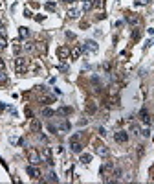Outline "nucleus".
<instances>
[{"mask_svg":"<svg viewBox=\"0 0 154 184\" xmlns=\"http://www.w3.org/2000/svg\"><path fill=\"white\" fill-rule=\"evenodd\" d=\"M30 68H31V61L30 59H26V57H17L15 59V70H17V74L24 76L26 72H30Z\"/></svg>","mask_w":154,"mask_h":184,"instance_id":"f257e3e1","label":"nucleus"},{"mask_svg":"<svg viewBox=\"0 0 154 184\" xmlns=\"http://www.w3.org/2000/svg\"><path fill=\"white\" fill-rule=\"evenodd\" d=\"M26 155H28V160H30L33 166H39L40 162H42V156H40V153H39L35 147H30V149L26 151Z\"/></svg>","mask_w":154,"mask_h":184,"instance_id":"f03ea898","label":"nucleus"},{"mask_svg":"<svg viewBox=\"0 0 154 184\" xmlns=\"http://www.w3.org/2000/svg\"><path fill=\"white\" fill-rule=\"evenodd\" d=\"M70 149H72L73 153H81L83 151V144H81V136L79 134H73L72 138H70Z\"/></svg>","mask_w":154,"mask_h":184,"instance_id":"7ed1b4c3","label":"nucleus"},{"mask_svg":"<svg viewBox=\"0 0 154 184\" xmlns=\"http://www.w3.org/2000/svg\"><path fill=\"white\" fill-rule=\"evenodd\" d=\"M112 171H114V164L112 162H107V164H103L101 169H99V173L105 180H108V177H112Z\"/></svg>","mask_w":154,"mask_h":184,"instance_id":"20e7f679","label":"nucleus"},{"mask_svg":"<svg viewBox=\"0 0 154 184\" xmlns=\"http://www.w3.org/2000/svg\"><path fill=\"white\" fill-rule=\"evenodd\" d=\"M94 149H95V153L101 155V156H108V153H110L108 147L105 146V144H101V142H97V140L94 142Z\"/></svg>","mask_w":154,"mask_h":184,"instance_id":"39448f33","label":"nucleus"},{"mask_svg":"<svg viewBox=\"0 0 154 184\" xmlns=\"http://www.w3.org/2000/svg\"><path fill=\"white\" fill-rule=\"evenodd\" d=\"M114 140L117 142V144H127L129 142V133L127 131H117L114 134Z\"/></svg>","mask_w":154,"mask_h":184,"instance_id":"423d86ee","label":"nucleus"},{"mask_svg":"<svg viewBox=\"0 0 154 184\" xmlns=\"http://www.w3.org/2000/svg\"><path fill=\"white\" fill-rule=\"evenodd\" d=\"M40 156H42V158H44V162H46V164H53V158H52V149L50 147H42V153H40Z\"/></svg>","mask_w":154,"mask_h":184,"instance_id":"0eeeda50","label":"nucleus"},{"mask_svg":"<svg viewBox=\"0 0 154 184\" xmlns=\"http://www.w3.org/2000/svg\"><path fill=\"white\" fill-rule=\"evenodd\" d=\"M26 171H28V175H30L31 179H39V177H40V169H39L37 166H33V164H31V166H28V168H26Z\"/></svg>","mask_w":154,"mask_h":184,"instance_id":"6e6552de","label":"nucleus"},{"mask_svg":"<svg viewBox=\"0 0 154 184\" xmlns=\"http://www.w3.org/2000/svg\"><path fill=\"white\" fill-rule=\"evenodd\" d=\"M57 57L59 59H68L70 57V48L68 46H59L57 48Z\"/></svg>","mask_w":154,"mask_h":184,"instance_id":"1a4fd4ad","label":"nucleus"},{"mask_svg":"<svg viewBox=\"0 0 154 184\" xmlns=\"http://www.w3.org/2000/svg\"><path fill=\"white\" fill-rule=\"evenodd\" d=\"M125 20H127L129 24H139V17L136 15V13H127V15H125Z\"/></svg>","mask_w":154,"mask_h":184,"instance_id":"9d476101","label":"nucleus"},{"mask_svg":"<svg viewBox=\"0 0 154 184\" xmlns=\"http://www.w3.org/2000/svg\"><path fill=\"white\" fill-rule=\"evenodd\" d=\"M81 52H83V48L81 46H73L72 50H70V59L72 61H75V59H79V55H81Z\"/></svg>","mask_w":154,"mask_h":184,"instance_id":"9b49d317","label":"nucleus"},{"mask_svg":"<svg viewBox=\"0 0 154 184\" xmlns=\"http://www.w3.org/2000/svg\"><path fill=\"white\" fill-rule=\"evenodd\" d=\"M139 120H141L143 124H147V125H149V124H150V114H149V111L141 109V111H139Z\"/></svg>","mask_w":154,"mask_h":184,"instance_id":"f8f14e48","label":"nucleus"},{"mask_svg":"<svg viewBox=\"0 0 154 184\" xmlns=\"http://www.w3.org/2000/svg\"><path fill=\"white\" fill-rule=\"evenodd\" d=\"M40 127H42V125H40V121L39 120H31V133H40Z\"/></svg>","mask_w":154,"mask_h":184,"instance_id":"ddd939ff","label":"nucleus"},{"mask_svg":"<svg viewBox=\"0 0 154 184\" xmlns=\"http://www.w3.org/2000/svg\"><path fill=\"white\" fill-rule=\"evenodd\" d=\"M35 50H37V52H40V53L44 55V53H46V50H48V46H46V43H35Z\"/></svg>","mask_w":154,"mask_h":184,"instance_id":"4468645a","label":"nucleus"},{"mask_svg":"<svg viewBox=\"0 0 154 184\" xmlns=\"http://www.w3.org/2000/svg\"><path fill=\"white\" fill-rule=\"evenodd\" d=\"M86 111L90 114H94L97 111V103H95V101H86Z\"/></svg>","mask_w":154,"mask_h":184,"instance_id":"2eb2a0df","label":"nucleus"},{"mask_svg":"<svg viewBox=\"0 0 154 184\" xmlns=\"http://www.w3.org/2000/svg\"><path fill=\"white\" fill-rule=\"evenodd\" d=\"M55 114H61V116H68V114H72V107H61Z\"/></svg>","mask_w":154,"mask_h":184,"instance_id":"dca6fc26","label":"nucleus"},{"mask_svg":"<svg viewBox=\"0 0 154 184\" xmlns=\"http://www.w3.org/2000/svg\"><path fill=\"white\" fill-rule=\"evenodd\" d=\"M85 44H86V46H85V50H90V52H95V50H97V44L94 43V40H86Z\"/></svg>","mask_w":154,"mask_h":184,"instance_id":"f3484780","label":"nucleus"},{"mask_svg":"<svg viewBox=\"0 0 154 184\" xmlns=\"http://www.w3.org/2000/svg\"><path fill=\"white\" fill-rule=\"evenodd\" d=\"M92 160V155H88V153H85V155H81V162L83 164H88V162Z\"/></svg>","mask_w":154,"mask_h":184,"instance_id":"a211bd4d","label":"nucleus"},{"mask_svg":"<svg viewBox=\"0 0 154 184\" xmlns=\"http://www.w3.org/2000/svg\"><path fill=\"white\" fill-rule=\"evenodd\" d=\"M66 15H68L70 18H77V17H79V9H70Z\"/></svg>","mask_w":154,"mask_h":184,"instance_id":"6ab92c4d","label":"nucleus"},{"mask_svg":"<svg viewBox=\"0 0 154 184\" xmlns=\"http://www.w3.org/2000/svg\"><path fill=\"white\" fill-rule=\"evenodd\" d=\"M46 180H48V182H57V180H59V179H57V175H55V173H53V171H52V173H50V175H48V179H46Z\"/></svg>","mask_w":154,"mask_h":184,"instance_id":"aec40b11","label":"nucleus"},{"mask_svg":"<svg viewBox=\"0 0 154 184\" xmlns=\"http://www.w3.org/2000/svg\"><path fill=\"white\" fill-rule=\"evenodd\" d=\"M130 131H132V134H141V131H139V127H138L136 124L130 125Z\"/></svg>","mask_w":154,"mask_h":184,"instance_id":"412c9836","label":"nucleus"},{"mask_svg":"<svg viewBox=\"0 0 154 184\" xmlns=\"http://www.w3.org/2000/svg\"><path fill=\"white\" fill-rule=\"evenodd\" d=\"M55 111H52V109H42V116H53Z\"/></svg>","mask_w":154,"mask_h":184,"instance_id":"4be33fe9","label":"nucleus"},{"mask_svg":"<svg viewBox=\"0 0 154 184\" xmlns=\"http://www.w3.org/2000/svg\"><path fill=\"white\" fill-rule=\"evenodd\" d=\"M18 30H20V31H18L20 37H28V35H30V30H28V28H18Z\"/></svg>","mask_w":154,"mask_h":184,"instance_id":"5701e85b","label":"nucleus"},{"mask_svg":"<svg viewBox=\"0 0 154 184\" xmlns=\"http://www.w3.org/2000/svg\"><path fill=\"white\" fill-rule=\"evenodd\" d=\"M143 155H145V146H138V156L141 158Z\"/></svg>","mask_w":154,"mask_h":184,"instance_id":"b1692460","label":"nucleus"},{"mask_svg":"<svg viewBox=\"0 0 154 184\" xmlns=\"http://www.w3.org/2000/svg\"><path fill=\"white\" fill-rule=\"evenodd\" d=\"M24 48H26L28 52H31V50H35V43H26V44H24Z\"/></svg>","mask_w":154,"mask_h":184,"instance_id":"393cba45","label":"nucleus"},{"mask_svg":"<svg viewBox=\"0 0 154 184\" xmlns=\"http://www.w3.org/2000/svg\"><path fill=\"white\" fill-rule=\"evenodd\" d=\"M6 46H8V43H6V39H4V37H0V50H4Z\"/></svg>","mask_w":154,"mask_h":184,"instance_id":"a878e982","label":"nucleus"},{"mask_svg":"<svg viewBox=\"0 0 154 184\" xmlns=\"http://www.w3.org/2000/svg\"><path fill=\"white\" fill-rule=\"evenodd\" d=\"M0 70H2V72L6 70V61H4L2 57H0Z\"/></svg>","mask_w":154,"mask_h":184,"instance_id":"bb28decb","label":"nucleus"},{"mask_svg":"<svg viewBox=\"0 0 154 184\" xmlns=\"http://www.w3.org/2000/svg\"><path fill=\"white\" fill-rule=\"evenodd\" d=\"M132 39H134V40L139 39V30H134V33H132Z\"/></svg>","mask_w":154,"mask_h":184,"instance_id":"cd10ccee","label":"nucleus"},{"mask_svg":"<svg viewBox=\"0 0 154 184\" xmlns=\"http://www.w3.org/2000/svg\"><path fill=\"white\" fill-rule=\"evenodd\" d=\"M24 112H26V116H28V118H33V112H31V109H28V107H26V111H24Z\"/></svg>","mask_w":154,"mask_h":184,"instance_id":"c85d7f7f","label":"nucleus"},{"mask_svg":"<svg viewBox=\"0 0 154 184\" xmlns=\"http://www.w3.org/2000/svg\"><path fill=\"white\" fill-rule=\"evenodd\" d=\"M46 8H48V9H50V11H55V4H52V2H48V4H46Z\"/></svg>","mask_w":154,"mask_h":184,"instance_id":"c756f323","label":"nucleus"},{"mask_svg":"<svg viewBox=\"0 0 154 184\" xmlns=\"http://www.w3.org/2000/svg\"><path fill=\"white\" fill-rule=\"evenodd\" d=\"M94 6H95V8H103V0H95Z\"/></svg>","mask_w":154,"mask_h":184,"instance_id":"7c9ffc66","label":"nucleus"},{"mask_svg":"<svg viewBox=\"0 0 154 184\" xmlns=\"http://www.w3.org/2000/svg\"><path fill=\"white\" fill-rule=\"evenodd\" d=\"M4 81H6V74L0 70V83H4Z\"/></svg>","mask_w":154,"mask_h":184,"instance_id":"2f4dec72","label":"nucleus"},{"mask_svg":"<svg viewBox=\"0 0 154 184\" xmlns=\"http://www.w3.org/2000/svg\"><path fill=\"white\" fill-rule=\"evenodd\" d=\"M141 134H143V136H150V131H149V129H143Z\"/></svg>","mask_w":154,"mask_h":184,"instance_id":"473e14b6","label":"nucleus"},{"mask_svg":"<svg viewBox=\"0 0 154 184\" xmlns=\"http://www.w3.org/2000/svg\"><path fill=\"white\" fill-rule=\"evenodd\" d=\"M66 37H68V39H72V40L75 39V35H73V33H70V31H66Z\"/></svg>","mask_w":154,"mask_h":184,"instance_id":"72a5a7b5","label":"nucleus"},{"mask_svg":"<svg viewBox=\"0 0 154 184\" xmlns=\"http://www.w3.org/2000/svg\"><path fill=\"white\" fill-rule=\"evenodd\" d=\"M13 52L18 53V52H20V46H18V44H15V46H13Z\"/></svg>","mask_w":154,"mask_h":184,"instance_id":"f704fd0d","label":"nucleus"},{"mask_svg":"<svg viewBox=\"0 0 154 184\" xmlns=\"http://www.w3.org/2000/svg\"><path fill=\"white\" fill-rule=\"evenodd\" d=\"M64 4H72V2H75V0H62Z\"/></svg>","mask_w":154,"mask_h":184,"instance_id":"c9c22d12","label":"nucleus"},{"mask_svg":"<svg viewBox=\"0 0 154 184\" xmlns=\"http://www.w3.org/2000/svg\"><path fill=\"white\" fill-rule=\"evenodd\" d=\"M4 109H6V107H4V103H0V111H4Z\"/></svg>","mask_w":154,"mask_h":184,"instance_id":"e433bc0d","label":"nucleus"},{"mask_svg":"<svg viewBox=\"0 0 154 184\" xmlns=\"http://www.w3.org/2000/svg\"><path fill=\"white\" fill-rule=\"evenodd\" d=\"M150 2V0H143V4H149Z\"/></svg>","mask_w":154,"mask_h":184,"instance_id":"4c0bfd02","label":"nucleus"},{"mask_svg":"<svg viewBox=\"0 0 154 184\" xmlns=\"http://www.w3.org/2000/svg\"><path fill=\"white\" fill-rule=\"evenodd\" d=\"M0 8H2V2H0Z\"/></svg>","mask_w":154,"mask_h":184,"instance_id":"58836bf2","label":"nucleus"}]
</instances>
